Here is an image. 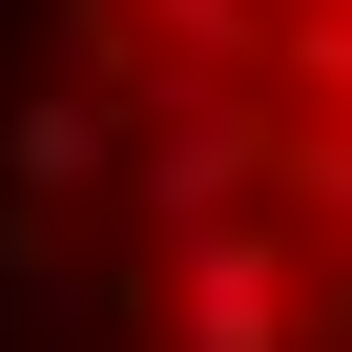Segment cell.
Masks as SVG:
<instances>
[{
    "label": "cell",
    "mask_w": 352,
    "mask_h": 352,
    "mask_svg": "<svg viewBox=\"0 0 352 352\" xmlns=\"http://www.w3.org/2000/svg\"><path fill=\"white\" fill-rule=\"evenodd\" d=\"M166 331H187V352H290V331H311V270H290V228H270V208H228V228H166Z\"/></svg>",
    "instance_id": "obj_1"
}]
</instances>
